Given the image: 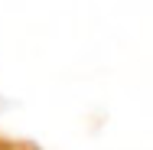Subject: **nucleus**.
<instances>
[{"label": "nucleus", "instance_id": "obj_1", "mask_svg": "<svg viewBox=\"0 0 153 150\" xmlns=\"http://www.w3.org/2000/svg\"><path fill=\"white\" fill-rule=\"evenodd\" d=\"M0 150H42L33 140H20V137H3L0 134Z\"/></svg>", "mask_w": 153, "mask_h": 150}]
</instances>
